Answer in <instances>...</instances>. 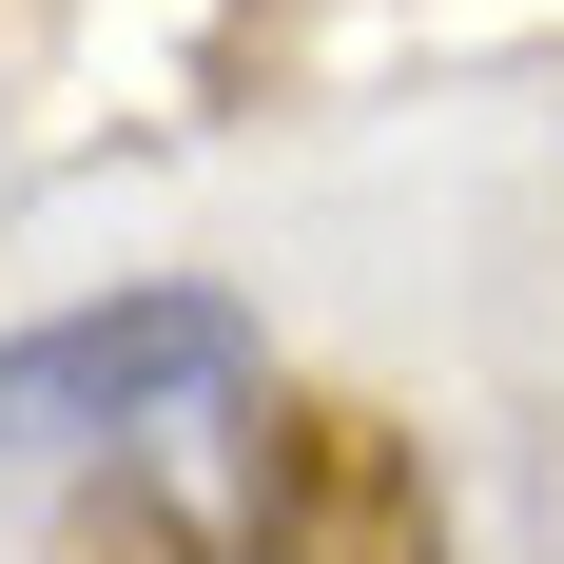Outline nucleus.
<instances>
[{
  "label": "nucleus",
  "mask_w": 564,
  "mask_h": 564,
  "mask_svg": "<svg viewBox=\"0 0 564 564\" xmlns=\"http://www.w3.org/2000/svg\"><path fill=\"white\" fill-rule=\"evenodd\" d=\"M253 390V312L195 273H137L98 312H40V332H0V487L20 467H137L175 409Z\"/></svg>",
  "instance_id": "obj_1"
},
{
  "label": "nucleus",
  "mask_w": 564,
  "mask_h": 564,
  "mask_svg": "<svg viewBox=\"0 0 564 564\" xmlns=\"http://www.w3.org/2000/svg\"><path fill=\"white\" fill-rule=\"evenodd\" d=\"M234 564H448V487L390 409H273L253 429V545Z\"/></svg>",
  "instance_id": "obj_2"
},
{
  "label": "nucleus",
  "mask_w": 564,
  "mask_h": 564,
  "mask_svg": "<svg viewBox=\"0 0 564 564\" xmlns=\"http://www.w3.org/2000/svg\"><path fill=\"white\" fill-rule=\"evenodd\" d=\"M58 564H215V525L175 507L156 467H98V507L58 525Z\"/></svg>",
  "instance_id": "obj_3"
},
{
  "label": "nucleus",
  "mask_w": 564,
  "mask_h": 564,
  "mask_svg": "<svg viewBox=\"0 0 564 564\" xmlns=\"http://www.w3.org/2000/svg\"><path fill=\"white\" fill-rule=\"evenodd\" d=\"M545 564H564V545H545Z\"/></svg>",
  "instance_id": "obj_4"
}]
</instances>
